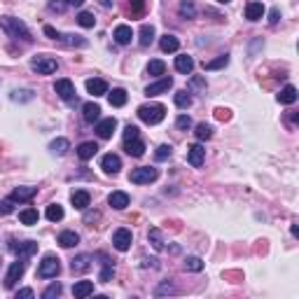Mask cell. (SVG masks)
<instances>
[{"label": "cell", "instance_id": "obj_31", "mask_svg": "<svg viewBox=\"0 0 299 299\" xmlns=\"http://www.w3.org/2000/svg\"><path fill=\"white\" fill-rule=\"evenodd\" d=\"M126 98H129V94L124 92V89H119V87L108 94V101H110L112 108H122V105H126Z\"/></svg>", "mask_w": 299, "mask_h": 299}, {"label": "cell", "instance_id": "obj_32", "mask_svg": "<svg viewBox=\"0 0 299 299\" xmlns=\"http://www.w3.org/2000/svg\"><path fill=\"white\" fill-rule=\"evenodd\" d=\"M173 101H176V105L180 108V110H187V108H192V103H194V98H192V94L189 92H178L176 96H173Z\"/></svg>", "mask_w": 299, "mask_h": 299}, {"label": "cell", "instance_id": "obj_46", "mask_svg": "<svg viewBox=\"0 0 299 299\" xmlns=\"http://www.w3.org/2000/svg\"><path fill=\"white\" fill-rule=\"evenodd\" d=\"M185 269L187 271H203V260L201 257H187L185 260Z\"/></svg>", "mask_w": 299, "mask_h": 299}, {"label": "cell", "instance_id": "obj_60", "mask_svg": "<svg viewBox=\"0 0 299 299\" xmlns=\"http://www.w3.org/2000/svg\"><path fill=\"white\" fill-rule=\"evenodd\" d=\"M101 5H103V7H112V5H115V0H101Z\"/></svg>", "mask_w": 299, "mask_h": 299}, {"label": "cell", "instance_id": "obj_24", "mask_svg": "<svg viewBox=\"0 0 299 299\" xmlns=\"http://www.w3.org/2000/svg\"><path fill=\"white\" fill-rule=\"evenodd\" d=\"M176 70L183 75H192V70H194V59L187 54L176 56Z\"/></svg>", "mask_w": 299, "mask_h": 299}, {"label": "cell", "instance_id": "obj_7", "mask_svg": "<svg viewBox=\"0 0 299 299\" xmlns=\"http://www.w3.org/2000/svg\"><path fill=\"white\" fill-rule=\"evenodd\" d=\"M10 250L17 257L26 260V257H33L37 252V243L35 241H14V238H10Z\"/></svg>", "mask_w": 299, "mask_h": 299}, {"label": "cell", "instance_id": "obj_13", "mask_svg": "<svg viewBox=\"0 0 299 299\" xmlns=\"http://www.w3.org/2000/svg\"><path fill=\"white\" fill-rule=\"evenodd\" d=\"M101 168H103L108 176H117V173L122 171V159L117 157V154H105L103 159H101Z\"/></svg>", "mask_w": 299, "mask_h": 299}, {"label": "cell", "instance_id": "obj_10", "mask_svg": "<svg viewBox=\"0 0 299 299\" xmlns=\"http://www.w3.org/2000/svg\"><path fill=\"white\" fill-rule=\"evenodd\" d=\"M203 159H206V147L201 143H194V145L187 147V164L194 166V168H201Z\"/></svg>", "mask_w": 299, "mask_h": 299}, {"label": "cell", "instance_id": "obj_36", "mask_svg": "<svg viewBox=\"0 0 299 299\" xmlns=\"http://www.w3.org/2000/svg\"><path fill=\"white\" fill-rule=\"evenodd\" d=\"M147 238H150V243H152L154 250H164V236H161V229L152 227L150 234H147Z\"/></svg>", "mask_w": 299, "mask_h": 299}, {"label": "cell", "instance_id": "obj_51", "mask_svg": "<svg viewBox=\"0 0 299 299\" xmlns=\"http://www.w3.org/2000/svg\"><path fill=\"white\" fill-rule=\"evenodd\" d=\"M66 7H68V3L66 0H49V10H52V12H66Z\"/></svg>", "mask_w": 299, "mask_h": 299}, {"label": "cell", "instance_id": "obj_61", "mask_svg": "<svg viewBox=\"0 0 299 299\" xmlns=\"http://www.w3.org/2000/svg\"><path fill=\"white\" fill-rule=\"evenodd\" d=\"M218 3H220V5H227V3H232V0H218Z\"/></svg>", "mask_w": 299, "mask_h": 299}, {"label": "cell", "instance_id": "obj_59", "mask_svg": "<svg viewBox=\"0 0 299 299\" xmlns=\"http://www.w3.org/2000/svg\"><path fill=\"white\" fill-rule=\"evenodd\" d=\"M66 3H68V5H75V7H79V5H82V3H84V0H66Z\"/></svg>", "mask_w": 299, "mask_h": 299}, {"label": "cell", "instance_id": "obj_2", "mask_svg": "<svg viewBox=\"0 0 299 299\" xmlns=\"http://www.w3.org/2000/svg\"><path fill=\"white\" fill-rule=\"evenodd\" d=\"M138 119L145 124H150V126H157V124L164 122V117H166V108L164 105H159V103H152V105H141L138 108Z\"/></svg>", "mask_w": 299, "mask_h": 299}, {"label": "cell", "instance_id": "obj_39", "mask_svg": "<svg viewBox=\"0 0 299 299\" xmlns=\"http://www.w3.org/2000/svg\"><path fill=\"white\" fill-rule=\"evenodd\" d=\"M19 220L24 222V225H37L40 215H37L35 208H26V210H21V213H19Z\"/></svg>", "mask_w": 299, "mask_h": 299}, {"label": "cell", "instance_id": "obj_48", "mask_svg": "<svg viewBox=\"0 0 299 299\" xmlns=\"http://www.w3.org/2000/svg\"><path fill=\"white\" fill-rule=\"evenodd\" d=\"M154 294H157V297H161V294H176V285L168 283V281H164L161 285L157 287V290H154Z\"/></svg>", "mask_w": 299, "mask_h": 299}, {"label": "cell", "instance_id": "obj_12", "mask_svg": "<svg viewBox=\"0 0 299 299\" xmlns=\"http://www.w3.org/2000/svg\"><path fill=\"white\" fill-rule=\"evenodd\" d=\"M115 129H117L115 117H105V119H101V122L96 124V136L98 138H103V141H108V138H112Z\"/></svg>", "mask_w": 299, "mask_h": 299}, {"label": "cell", "instance_id": "obj_57", "mask_svg": "<svg viewBox=\"0 0 299 299\" xmlns=\"http://www.w3.org/2000/svg\"><path fill=\"white\" fill-rule=\"evenodd\" d=\"M98 218H101V213H96V210H94V213H87L84 215V222H87V225H92V222H96Z\"/></svg>", "mask_w": 299, "mask_h": 299}, {"label": "cell", "instance_id": "obj_21", "mask_svg": "<svg viewBox=\"0 0 299 299\" xmlns=\"http://www.w3.org/2000/svg\"><path fill=\"white\" fill-rule=\"evenodd\" d=\"M124 150H126L129 157H143L145 154V143L141 138H131V141H124Z\"/></svg>", "mask_w": 299, "mask_h": 299}, {"label": "cell", "instance_id": "obj_56", "mask_svg": "<svg viewBox=\"0 0 299 299\" xmlns=\"http://www.w3.org/2000/svg\"><path fill=\"white\" fill-rule=\"evenodd\" d=\"M14 210V206L10 201H0V215H10Z\"/></svg>", "mask_w": 299, "mask_h": 299}, {"label": "cell", "instance_id": "obj_41", "mask_svg": "<svg viewBox=\"0 0 299 299\" xmlns=\"http://www.w3.org/2000/svg\"><path fill=\"white\" fill-rule=\"evenodd\" d=\"M227 63H229V54H220L218 59H213V61L203 63V68H206V70H220V68L227 66Z\"/></svg>", "mask_w": 299, "mask_h": 299}, {"label": "cell", "instance_id": "obj_27", "mask_svg": "<svg viewBox=\"0 0 299 299\" xmlns=\"http://www.w3.org/2000/svg\"><path fill=\"white\" fill-rule=\"evenodd\" d=\"M73 294L75 299H84L89 294H94V283L92 281H77L73 285Z\"/></svg>", "mask_w": 299, "mask_h": 299}, {"label": "cell", "instance_id": "obj_19", "mask_svg": "<svg viewBox=\"0 0 299 299\" xmlns=\"http://www.w3.org/2000/svg\"><path fill=\"white\" fill-rule=\"evenodd\" d=\"M112 37H115L117 45H129L131 40H134V31H131V26L126 24H119L115 28V33H112Z\"/></svg>", "mask_w": 299, "mask_h": 299}, {"label": "cell", "instance_id": "obj_28", "mask_svg": "<svg viewBox=\"0 0 299 299\" xmlns=\"http://www.w3.org/2000/svg\"><path fill=\"white\" fill-rule=\"evenodd\" d=\"M108 203H110L115 210H124V208L129 206V194L126 192H112V194L108 196Z\"/></svg>", "mask_w": 299, "mask_h": 299}, {"label": "cell", "instance_id": "obj_43", "mask_svg": "<svg viewBox=\"0 0 299 299\" xmlns=\"http://www.w3.org/2000/svg\"><path fill=\"white\" fill-rule=\"evenodd\" d=\"M77 24L82 26V28H94V26H96V17H94L92 12H79L77 14Z\"/></svg>", "mask_w": 299, "mask_h": 299}, {"label": "cell", "instance_id": "obj_35", "mask_svg": "<svg viewBox=\"0 0 299 299\" xmlns=\"http://www.w3.org/2000/svg\"><path fill=\"white\" fill-rule=\"evenodd\" d=\"M45 215H47L49 222H59V220H63V215H66V213H63V206H59V203H49L47 213H45Z\"/></svg>", "mask_w": 299, "mask_h": 299}, {"label": "cell", "instance_id": "obj_44", "mask_svg": "<svg viewBox=\"0 0 299 299\" xmlns=\"http://www.w3.org/2000/svg\"><path fill=\"white\" fill-rule=\"evenodd\" d=\"M129 12L134 17H143L145 14V0H129Z\"/></svg>", "mask_w": 299, "mask_h": 299}, {"label": "cell", "instance_id": "obj_45", "mask_svg": "<svg viewBox=\"0 0 299 299\" xmlns=\"http://www.w3.org/2000/svg\"><path fill=\"white\" fill-rule=\"evenodd\" d=\"M171 154H173V147L171 145H159L157 147V152H154V159H157V161H166V159H171Z\"/></svg>", "mask_w": 299, "mask_h": 299}, {"label": "cell", "instance_id": "obj_16", "mask_svg": "<svg viewBox=\"0 0 299 299\" xmlns=\"http://www.w3.org/2000/svg\"><path fill=\"white\" fill-rule=\"evenodd\" d=\"M92 262H94L92 255H77L73 262H70V271H73V274H87V271L92 269Z\"/></svg>", "mask_w": 299, "mask_h": 299}, {"label": "cell", "instance_id": "obj_11", "mask_svg": "<svg viewBox=\"0 0 299 299\" xmlns=\"http://www.w3.org/2000/svg\"><path fill=\"white\" fill-rule=\"evenodd\" d=\"M98 257L103 260V262H101L103 269H101V274H98V283H110L112 278H115V262H112L105 252H98Z\"/></svg>", "mask_w": 299, "mask_h": 299}, {"label": "cell", "instance_id": "obj_55", "mask_svg": "<svg viewBox=\"0 0 299 299\" xmlns=\"http://www.w3.org/2000/svg\"><path fill=\"white\" fill-rule=\"evenodd\" d=\"M42 31H45V35H47V37H52V40H56V42H59V37H61V33L56 31V28H52V26H45Z\"/></svg>", "mask_w": 299, "mask_h": 299}, {"label": "cell", "instance_id": "obj_20", "mask_svg": "<svg viewBox=\"0 0 299 299\" xmlns=\"http://www.w3.org/2000/svg\"><path fill=\"white\" fill-rule=\"evenodd\" d=\"M262 17H264V5L260 0H252V3L245 5V19L248 21H260Z\"/></svg>", "mask_w": 299, "mask_h": 299}, {"label": "cell", "instance_id": "obj_14", "mask_svg": "<svg viewBox=\"0 0 299 299\" xmlns=\"http://www.w3.org/2000/svg\"><path fill=\"white\" fill-rule=\"evenodd\" d=\"M171 87H173V77H161V79H157L154 84L145 87V96H159V94H166Z\"/></svg>", "mask_w": 299, "mask_h": 299}, {"label": "cell", "instance_id": "obj_52", "mask_svg": "<svg viewBox=\"0 0 299 299\" xmlns=\"http://www.w3.org/2000/svg\"><path fill=\"white\" fill-rule=\"evenodd\" d=\"M131 138H141V131H138V126H131V124H129V126L124 129V141H131Z\"/></svg>", "mask_w": 299, "mask_h": 299}, {"label": "cell", "instance_id": "obj_34", "mask_svg": "<svg viewBox=\"0 0 299 299\" xmlns=\"http://www.w3.org/2000/svg\"><path fill=\"white\" fill-rule=\"evenodd\" d=\"M10 98H12L14 103H28V101L35 98V94H33L31 89H14V92L10 94Z\"/></svg>", "mask_w": 299, "mask_h": 299}, {"label": "cell", "instance_id": "obj_54", "mask_svg": "<svg viewBox=\"0 0 299 299\" xmlns=\"http://www.w3.org/2000/svg\"><path fill=\"white\" fill-rule=\"evenodd\" d=\"M278 21H281V10H278V7H274V10L269 12V24H271V26H276Z\"/></svg>", "mask_w": 299, "mask_h": 299}, {"label": "cell", "instance_id": "obj_53", "mask_svg": "<svg viewBox=\"0 0 299 299\" xmlns=\"http://www.w3.org/2000/svg\"><path fill=\"white\" fill-rule=\"evenodd\" d=\"M14 297H17V299H33V297H35V292H33L31 287H24V290H17Z\"/></svg>", "mask_w": 299, "mask_h": 299}, {"label": "cell", "instance_id": "obj_4", "mask_svg": "<svg viewBox=\"0 0 299 299\" xmlns=\"http://www.w3.org/2000/svg\"><path fill=\"white\" fill-rule=\"evenodd\" d=\"M157 178H159V171L154 166H141V168H134V171H131L129 180L134 185H150V183H154Z\"/></svg>", "mask_w": 299, "mask_h": 299}, {"label": "cell", "instance_id": "obj_40", "mask_svg": "<svg viewBox=\"0 0 299 299\" xmlns=\"http://www.w3.org/2000/svg\"><path fill=\"white\" fill-rule=\"evenodd\" d=\"M68 147H70V143H68L66 138H56V141L49 143V150L54 154H59V157H63V154L68 152Z\"/></svg>", "mask_w": 299, "mask_h": 299}, {"label": "cell", "instance_id": "obj_37", "mask_svg": "<svg viewBox=\"0 0 299 299\" xmlns=\"http://www.w3.org/2000/svg\"><path fill=\"white\" fill-rule=\"evenodd\" d=\"M147 75H152V77H161V75H166V63L159 61V59L150 61L147 63Z\"/></svg>", "mask_w": 299, "mask_h": 299}, {"label": "cell", "instance_id": "obj_5", "mask_svg": "<svg viewBox=\"0 0 299 299\" xmlns=\"http://www.w3.org/2000/svg\"><path fill=\"white\" fill-rule=\"evenodd\" d=\"M59 61L52 59V56H33L31 59V70H35L37 75H52L56 73Z\"/></svg>", "mask_w": 299, "mask_h": 299}, {"label": "cell", "instance_id": "obj_15", "mask_svg": "<svg viewBox=\"0 0 299 299\" xmlns=\"http://www.w3.org/2000/svg\"><path fill=\"white\" fill-rule=\"evenodd\" d=\"M70 203H73L77 210H87L89 203H92V196H89L87 189H75L73 194H70Z\"/></svg>", "mask_w": 299, "mask_h": 299}, {"label": "cell", "instance_id": "obj_18", "mask_svg": "<svg viewBox=\"0 0 299 299\" xmlns=\"http://www.w3.org/2000/svg\"><path fill=\"white\" fill-rule=\"evenodd\" d=\"M87 92L92 94L94 98L103 96V94H108V82H105V79H101V77L87 79Z\"/></svg>", "mask_w": 299, "mask_h": 299}, {"label": "cell", "instance_id": "obj_49", "mask_svg": "<svg viewBox=\"0 0 299 299\" xmlns=\"http://www.w3.org/2000/svg\"><path fill=\"white\" fill-rule=\"evenodd\" d=\"M215 119L218 122H229L232 119V110L229 108H215Z\"/></svg>", "mask_w": 299, "mask_h": 299}, {"label": "cell", "instance_id": "obj_3", "mask_svg": "<svg viewBox=\"0 0 299 299\" xmlns=\"http://www.w3.org/2000/svg\"><path fill=\"white\" fill-rule=\"evenodd\" d=\"M59 274H61V260L56 255H45V260L37 267V276L40 278H56Z\"/></svg>", "mask_w": 299, "mask_h": 299}, {"label": "cell", "instance_id": "obj_25", "mask_svg": "<svg viewBox=\"0 0 299 299\" xmlns=\"http://www.w3.org/2000/svg\"><path fill=\"white\" fill-rule=\"evenodd\" d=\"M59 245L61 248H73V245H77L79 243V234L77 232H73V229H66V232H61L59 234Z\"/></svg>", "mask_w": 299, "mask_h": 299}, {"label": "cell", "instance_id": "obj_29", "mask_svg": "<svg viewBox=\"0 0 299 299\" xmlns=\"http://www.w3.org/2000/svg\"><path fill=\"white\" fill-rule=\"evenodd\" d=\"M138 42H141V47H150V45L154 42V26L152 24H143L141 26V33H138Z\"/></svg>", "mask_w": 299, "mask_h": 299}, {"label": "cell", "instance_id": "obj_33", "mask_svg": "<svg viewBox=\"0 0 299 299\" xmlns=\"http://www.w3.org/2000/svg\"><path fill=\"white\" fill-rule=\"evenodd\" d=\"M59 42L68 45V47H87V40H84V37H82V35H73V33H68V35H63V33H61Z\"/></svg>", "mask_w": 299, "mask_h": 299}, {"label": "cell", "instance_id": "obj_23", "mask_svg": "<svg viewBox=\"0 0 299 299\" xmlns=\"http://www.w3.org/2000/svg\"><path fill=\"white\" fill-rule=\"evenodd\" d=\"M98 152V143L94 141H84L82 145L77 147V157L82 159V161H89V159H94V154Z\"/></svg>", "mask_w": 299, "mask_h": 299}, {"label": "cell", "instance_id": "obj_30", "mask_svg": "<svg viewBox=\"0 0 299 299\" xmlns=\"http://www.w3.org/2000/svg\"><path fill=\"white\" fill-rule=\"evenodd\" d=\"M159 47H161V52H166V54H173V52H178V47H180V40H178L176 35H168V33H166V35L159 40Z\"/></svg>", "mask_w": 299, "mask_h": 299}, {"label": "cell", "instance_id": "obj_47", "mask_svg": "<svg viewBox=\"0 0 299 299\" xmlns=\"http://www.w3.org/2000/svg\"><path fill=\"white\" fill-rule=\"evenodd\" d=\"M61 292H63L61 283H52V285H49L47 290L42 292V299H54V297H61Z\"/></svg>", "mask_w": 299, "mask_h": 299}, {"label": "cell", "instance_id": "obj_58", "mask_svg": "<svg viewBox=\"0 0 299 299\" xmlns=\"http://www.w3.org/2000/svg\"><path fill=\"white\" fill-rule=\"evenodd\" d=\"M192 84H194V87H206V79H201V77H194V79H192Z\"/></svg>", "mask_w": 299, "mask_h": 299}, {"label": "cell", "instance_id": "obj_17", "mask_svg": "<svg viewBox=\"0 0 299 299\" xmlns=\"http://www.w3.org/2000/svg\"><path fill=\"white\" fill-rule=\"evenodd\" d=\"M35 194H37V187H17V189H12V194H10V201L26 203V201H31Z\"/></svg>", "mask_w": 299, "mask_h": 299}, {"label": "cell", "instance_id": "obj_50", "mask_svg": "<svg viewBox=\"0 0 299 299\" xmlns=\"http://www.w3.org/2000/svg\"><path fill=\"white\" fill-rule=\"evenodd\" d=\"M176 126H178V129H183V131H187V129H192V117H189V115H178V119H176Z\"/></svg>", "mask_w": 299, "mask_h": 299}, {"label": "cell", "instance_id": "obj_1", "mask_svg": "<svg viewBox=\"0 0 299 299\" xmlns=\"http://www.w3.org/2000/svg\"><path fill=\"white\" fill-rule=\"evenodd\" d=\"M0 28H3L10 37H14V40H24V42H31L33 40L28 26H26L21 19L10 17V14H3V17H0Z\"/></svg>", "mask_w": 299, "mask_h": 299}, {"label": "cell", "instance_id": "obj_22", "mask_svg": "<svg viewBox=\"0 0 299 299\" xmlns=\"http://www.w3.org/2000/svg\"><path fill=\"white\" fill-rule=\"evenodd\" d=\"M82 117H84L87 124H94L101 119V105L98 103H84V108H82Z\"/></svg>", "mask_w": 299, "mask_h": 299}, {"label": "cell", "instance_id": "obj_38", "mask_svg": "<svg viewBox=\"0 0 299 299\" xmlns=\"http://www.w3.org/2000/svg\"><path fill=\"white\" fill-rule=\"evenodd\" d=\"M178 12H180V17H183V19H194L196 17V7H194L192 0H183L180 7H178Z\"/></svg>", "mask_w": 299, "mask_h": 299}, {"label": "cell", "instance_id": "obj_6", "mask_svg": "<svg viewBox=\"0 0 299 299\" xmlns=\"http://www.w3.org/2000/svg\"><path fill=\"white\" fill-rule=\"evenodd\" d=\"M54 92L59 94V98L66 101V103H77V92H75V84L70 79H56Z\"/></svg>", "mask_w": 299, "mask_h": 299}, {"label": "cell", "instance_id": "obj_9", "mask_svg": "<svg viewBox=\"0 0 299 299\" xmlns=\"http://www.w3.org/2000/svg\"><path fill=\"white\" fill-rule=\"evenodd\" d=\"M24 271H26V262L19 257L17 262H12L10 264V269H7V276H5V287L7 290H12L14 285H17V281L24 276Z\"/></svg>", "mask_w": 299, "mask_h": 299}, {"label": "cell", "instance_id": "obj_26", "mask_svg": "<svg viewBox=\"0 0 299 299\" xmlns=\"http://www.w3.org/2000/svg\"><path fill=\"white\" fill-rule=\"evenodd\" d=\"M294 101H297V87H292V84H285L278 92V103H283V105H292Z\"/></svg>", "mask_w": 299, "mask_h": 299}, {"label": "cell", "instance_id": "obj_42", "mask_svg": "<svg viewBox=\"0 0 299 299\" xmlns=\"http://www.w3.org/2000/svg\"><path fill=\"white\" fill-rule=\"evenodd\" d=\"M194 136L199 138V141H208V138H213V129L208 126L206 122H201V124H196Z\"/></svg>", "mask_w": 299, "mask_h": 299}, {"label": "cell", "instance_id": "obj_8", "mask_svg": "<svg viewBox=\"0 0 299 299\" xmlns=\"http://www.w3.org/2000/svg\"><path fill=\"white\" fill-rule=\"evenodd\" d=\"M131 243H134V234H131V229H126V227H119V229L112 234V245H115L119 252H126L129 248H131Z\"/></svg>", "mask_w": 299, "mask_h": 299}]
</instances>
